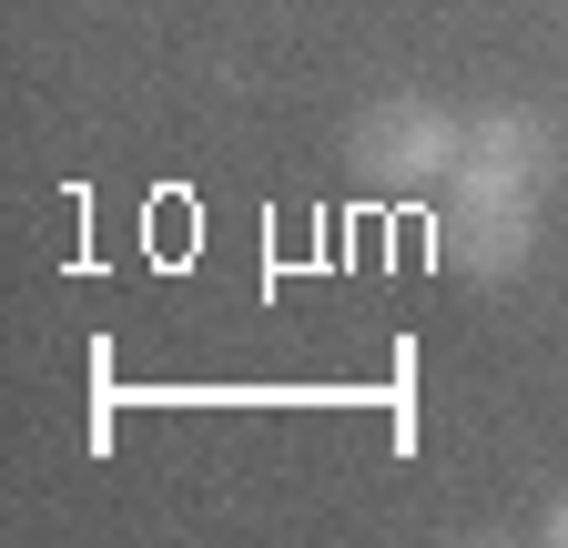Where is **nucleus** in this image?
<instances>
[{"label": "nucleus", "instance_id": "nucleus-2", "mask_svg": "<svg viewBox=\"0 0 568 548\" xmlns=\"http://www.w3.org/2000/svg\"><path fill=\"white\" fill-rule=\"evenodd\" d=\"M548 163H558L548 122L518 112V102H497V112H467V153H457L447 193H538Z\"/></svg>", "mask_w": 568, "mask_h": 548}, {"label": "nucleus", "instance_id": "nucleus-1", "mask_svg": "<svg viewBox=\"0 0 568 548\" xmlns=\"http://www.w3.org/2000/svg\"><path fill=\"white\" fill-rule=\"evenodd\" d=\"M457 153H467V112L426 102V92H386V102L355 112V132H345V163L366 173V183H386V193H437L457 173Z\"/></svg>", "mask_w": 568, "mask_h": 548}, {"label": "nucleus", "instance_id": "nucleus-4", "mask_svg": "<svg viewBox=\"0 0 568 548\" xmlns=\"http://www.w3.org/2000/svg\"><path fill=\"white\" fill-rule=\"evenodd\" d=\"M538 538H548V548H568V488H558V498L538 508Z\"/></svg>", "mask_w": 568, "mask_h": 548}, {"label": "nucleus", "instance_id": "nucleus-3", "mask_svg": "<svg viewBox=\"0 0 568 548\" xmlns=\"http://www.w3.org/2000/svg\"><path fill=\"white\" fill-rule=\"evenodd\" d=\"M538 244V193H447V264L467 285H508Z\"/></svg>", "mask_w": 568, "mask_h": 548}]
</instances>
